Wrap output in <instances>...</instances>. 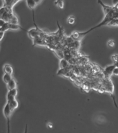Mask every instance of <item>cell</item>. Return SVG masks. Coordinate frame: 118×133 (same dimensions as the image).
Returning <instances> with one entry per match:
<instances>
[{
    "label": "cell",
    "mask_w": 118,
    "mask_h": 133,
    "mask_svg": "<svg viewBox=\"0 0 118 133\" xmlns=\"http://www.w3.org/2000/svg\"><path fill=\"white\" fill-rule=\"evenodd\" d=\"M112 2H113V4L114 6H116V5L118 4V0H113Z\"/></svg>",
    "instance_id": "obj_18"
},
{
    "label": "cell",
    "mask_w": 118,
    "mask_h": 133,
    "mask_svg": "<svg viewBox=\"0 0 118 133\" xmlns=\"http://www.w3.org/2000/svg\"><path fill=\"white\" fill-rule=\"evenodd\" d=\"M6 103H8L9 104V106H10V110H12V112H13L14 110H15L17 108H18L19 103H18V101H17V99L12 100V101H11L6 102Z\"/></svg>",
    "instance_id": "obj_9"
},
{
    "label": "cell",
    "mask_w": 118,
    "mask_h": 133,
    "mask_svg": "<svg viewBox=\"0 0 118 133\" xmlns=\"http://www.w3.org/2000/svg\"><path fill=\"white\" fill-rule=\"evenodd\" d=\"M26 2V4L28 7L30 9H31L32 11L35 10V8H36L37 6V3L34 1V0H25Z\"/></svg>",
    "instance_id": "obj_10"
},
{
    "label": "cell",
    "mask_w": 118,
    "mask_h": 133,
    "mask_svg": "<svg viewBox=\"0 0 118 133\" xmlns=\"http://www.w3.org/2000/svg\"><path fill=\"white\" fill-rule=\"evenodd\" d=\"M67 22H68V24H73L75 22V18L74 16H69L67 19Z\"/></svg>",
    "instance_id": "obj_15"
},
{
    "label": "cell",
    "mask_w": 118,
    "mask_h": 133,
    "mask_svg": "<svg viewBox=\"0 0 118 133\" xmlns=\"http://www.w3.org/2000/svg\"><path fill=\"white\" fill-rule=\"evenodd\" d=\"M115 67V64H111V65H108V66H106V67L104 69V74L105 75V76L106 77V78H109V77L113 74V71Z\"/></svg>",
    "instance_id": "obj_4"
},
{
    "label": "cell",
    "mask_w": 118,
    "mask_h": 133,
    "mask_svg": "<svg viewBox=\"0 0 118 133\" xmlns=\"http://www.w3.org/2000/svg\"><path fill=\"white\" fill-rule=\"evenodd\" d=\"M107 45L109 48L115 47V42L114 41L113 39H110V40L108 41Z\"/></svg>",
    "instance_id": "obj_14"
},
{
    "label": "cell",
    "mask_w": 118,
    "mask_h": 133,
    "mask_svg": "<svg viewBox=\"0 0 118 133\" xmlns=\"http://www.w3.org/2000/svg\"><path fill=\"white\" fill-rule=\"evenodd\" d=\"M3 71L4 74H8L12 75L13 74V69L12 66L9 64H5L3 66Z\"/></svg>",
    "instance_id": "obj_7"
},
{
    "label": "cell",
    "mask_w": 118,
    "mask_h": 133,
    "mask_svg": "<svg viewBox=\"0 0 118 133\" xmlns=\"http://www.w3.org/2000/svg\"><path fill=\"white\" fill-rule=\"evenodd\" d=\"M17 95V89H14L12 90H9L6 95V100L7 102H10L12 100L16 99Z\"/></svg>",
    "instance_id": "obj_3"
},
{
    "label": "cell",
    "mask_w": 118,
    "mask_h": 133,
    "mask_svg": "<svg viewBox=\"0 0 118 133\" xmlns=\"http://www.w3.org/2000/svg\"><path fill=\"white\" fill-rule=\"evenodd\" d=\"M6 87H7V89H8V91H9V90H12V89H16L17 88L16 81L12 78V80H11L10 81H9V82L6 84Z\"/></svg>",
    "instance_id": "obj_6"
},
{
    "label": "cell",
    "mask_w": 118,
    "mask_h": 133,
    "mask_svg": "<svg viewBox=\"0 0 118 133\" xmlns=\"http://www.w3.org/2000/svg\"><path fill=\"white\" fill-rule=\"evenodd\" d=\"M8 26H9V30H13V31H16V30H23V31H26V29H24L22 26H21L19 24H12V23H8Z\"/></svg>",
    "instance_id": "obj_8"
},
{
    "label": "cell",
    "mask_w": 118,
    "mask_h": 133,
    "mask_svg": "<svg viewBox=\"0 0 118 133\" xmlns=\"http://www.w3.org/2000/svg\"><path fill=\"white\" fill-rule=\"evenodd\" d=\"M54 4L57 8L63 9L64 7V0H55V2H54Z\"/></svg>",
    "instance_id": "obj_12"
},
{
    "label": "cell",
    "mask_w": 118,
    "mask_h": 133,
    "mask_svg": "<svg viewBox=\"0 0 118 133\" xmlns=\"http://www.w3.org/2000/svg\"><path fill=\"white\" fill-rule=\"evenodd\" d=\"M4 33L5 32H3V31H0V39L2 40L3 39V37H4Z\"/></svg>",
    "instance_id": "obj_17"
},
{
    "label": "cell",
    "mask_w": 118,
    "mask_h": 133,
    "mask_svg": "<svg viewBox=\"0 0 118 133\" xmlns=\"http://www.w3.org/2000/svg\"><path fill=\"white\" fill-rule=\"evenodd\" d=\"M113 75H115V76H118V67L117 66H116L115 68V69H114L113 71Z\"/></svg>",
    "instance_id": "obj_16"
},
{
    "label": "cell",
    "mask_w": 118,
    "mask_h": 133,
    "mask_svg": "<svg viewBox=\"0 0 118 133\" xmlns=\"http://www.w3.org/2000/svg\"><path fill=\"white\" fill-rule=\"evenodd\" d=\"M3 112L6 120H7V133H10V118L12 114V110H10V106L8 103H6L5 106L4 107Z\"/></svg>",
    "instance_id": "obj_2"
},
{
    "label": "cell",
    "mask_w": 118,
    "mask_h": 133,
    "mask_svg": "<svg viewBox=\"0 0 118 133\" xmlns=\"http://www.w3.org/2000/svg\"><path fill=\"white\" fill-rule=\"evenodd\" d=\"M21 0H3L4 2V6H6L10 8H12L13 6L18 3Z\"/></svg>",
    "instance_id": "obj_5"
},
{
    "label": "cell",
    "mask_w": 118,
    "mask_h": 133,
    "mask_svg": "<svg viewBox=\"0 0 118 133\" xmlns=\"http://www.w3.org/2000/svg\"><path fill=\"white\" fill-rule=\"evenodd\" d=\"M0 18L6 22L19 24L18 18L12 12V8L2 6L0 10Z\"/></svg>",
    "instance_id": "obj_1"
},
{
    "label": "cell",
    "mask_w": 118,
    "mask_h": 133,
    "mask_svg": "<svg viewBox=\"0 0 118 133\" xmlns=\"http://www.w3.org/2000/svg\"><path fill=\"white\" fill-rule=\"evenodd\" d=\"M60 69H65L68 68V66H70V63L68 60L64 58V59H61L60 62Z\"/></svg>",
    "instance_id": "obj_11"
},
{
    "label": "cell",
    "mask_w": 118,
    "mask_h": 133,
    "mask_svg": "<svg viewBox=\"0 0 118 133\" xmlns=\"http://www.w3.org/2000/svg\"><path fill=\"white\" fill-rule=\"evenodd\" d=\"M27 132H28V125H27V124H26V128H25L24 133H27Z\"/></svg>",
    "instance_id": "obj_21"
},
{
    "label": "cell",
    "mask_w": 118,
    "mask_h": 133,
    "mask_svg": "<svg viewBox=\"0 0 118 133\" xmlns=\"http://www.w3.org/2000/svg\"><path fill=\"white\" fill-rule=\"evenodd\" d=\"M36 3H37V4H39L40 2H41L43 0H34Z\"/></svg>",
    "instance_id": "obj_20"
},
{
    "label": "cell",
    "mask_w": 118,
    "mask_h": 133,
    "mask_svg": "<svg viewBox=\"0 0 118 133\" xmlns=\"http://www.w3.org/2000/svg\"><path fill=\"white\" fill-rule=\"evenodd\" d=\"M47 125H48V127L49 128H53V126L51 123H48Z\"/></svg>",
    "instance_id": "obj_19"
},
{
    "label": "cell",
    "mask_w": 118,
    "mask_h": 133,
    "mask_svg": "<svg viewBox=\"0 0 118 133\" xmlns=\"http://www.w3.org/2000/svg\"><path fill=\"white\" fill-rule=\"evenodd\" d=\"M12 78V75L8 74H4V75H3V81L6 84H7L9 81H11Z\"/></svg>",
    "instance_id": "obj_13"
}]
</instances>
